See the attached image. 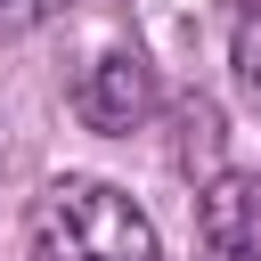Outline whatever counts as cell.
<instances>
[{"instance_id":"cell-3","label":"cell","mask_w":261,"mask_h":261,"mask_svg":"<svg viewBox=\"0 0 261 261\" xmlns=\"http://www.w3.org/2000/svg\"><path fill=\"white\" fill-rule=\"evenodd\" d=\"M245 212H253L245 179H220V188L204 196V245H212V261H253V228H245Z\"/></svg>"},{"instance_id":"cell-1","label":"cell","mask_w":261,"mask_h":261,"mask_svg":"<svg viewBox=\"0 0 261 261\" xmlns=\"http://www.w3.org/2000/svg\"><path fill=\"white\" fill-rule=\"evenodd\" d=\"M33 253L41 261H155V220L90 171H65L33 196Z\"/></svg>"},{"instance_id":"cell-2","label":"cell","mask_w":261,"mask_h":261,"mask_svg":"<svg viewBox=\"0 0 261 261\" xmlns=\"http://www.w3.org/2000/svg\"><path fill=\"white\" fill-rule=\"evenodd\" d=\"M73 114L90 122V130H139L147 114H155V65L139 57V49H98L90 65H82V82H73Z\"/></svg>"},{"instance_id":"cell-4","label":"cell","mask_w":261,"mask_h":261,"mask_svg":"<svg viewBox=\"0 0 261 261\" xmlns=\"http://www.w3.org/2000/svg\"><path fill=\"white\" fill-rule=\"evenodd\" d=\"M228 57H237L245 98L261 106V0H237V41H228Z\"/></svg>"},{"instance_id":"cell-5","label":"cell","mask_w":261,"mask_h":261,"mask_svg":"<svg viewBox=\"0 0 261 261\" xmlns=\"http://www.w3.org/2000/svg\"><path fill=\"white\" fill-rule=\"evenodd\" d=\"M73 0H0V24L16 33V24H49V16H65Z\"/></svg>"}]
</instances>
